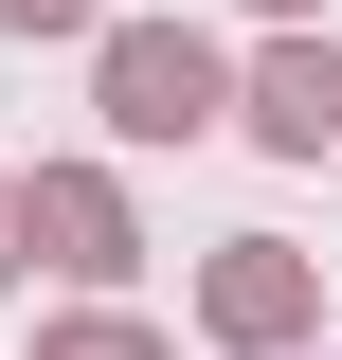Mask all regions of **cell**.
I'll list each match as a JSON object with an SVG mask.
<instances>
[{
	"mask_svg": "<svg viewBox=\"0 0 342 360\" xmlns=\"http://www.w3.org/2000/svg\"><path fill=\"white\" fill-rule=\"evenodd\" d=\"M108 127L127 144H198L216 127V54L198 37H108Z\"/></svg>",
	"mask_w": 342,
	"mask_h": 360,
	"instance_id": "6da1fadb",
	"label": "cell"
},
{
	"mask_svg": "<svg viewBox=\"0 0 342 360\" xmlns=\"http://www.w3.org/2000/svg\"><path fill=\"white\" fill-rule=\"evenodd\" d=\"M253 127L270 144H324L342 127V54H270V72H253Z\"/></svg>",
	"mask_w": 342,
	"mask_h": 360,
	"instance_id": "7a4b0ae2",
	"label": "cell"
},
{
	"mask_svg": "<svg viewBox=\"0 0 342 360\" xmlns=\"http://www.w3.org/2000/svg\"><path fill=\"white\" fill-rule=\"evenodd\" d=\"M37 234H54V270H127V217L90 180H37Z\"/></svg>",
	"mask_w": 342,
	"mask_h": 360,
	"instance_id": "3957f363",
	"label": "cell"
},
{
	"mask_svg": "<svg viewBox=\"0 0 342 360\" xmlns=\"http://www.w3.org/2000/svg\"><path fill=\"white\" fill-rule=\"evenodd\" d=\"M289 307H306V270H289V252H234V270H216V324H253V342H270Z\"/></svg>",
	"mask_w": 342,
	"mask_h": 360,
	"instance_id": "277c9868",
	"label": "cell"
},
{
	"mask_svg": "<svg viewBox=\"0 0 342 360\" xmlns=\"http://www.w3.org/2000/svg\"><path fill=\"white\" fill-rule=\"evenodd\" d=\"M54 360H144V342H127V324H90V342H54Z\"/></svg>",
	"mask_w": 342,
	"mask_h": 360,
	"instance_id": "5b68a950",
	"label": "cell"
},
{
	"mask_svg": "<svg viewBox=\"0 0 342 360\" xmlns=\"http://www.w3.org/2000/svg\"><path fill=\"white\" fill-rule=\"evenodd\" d=\"M0 18H90V0H0Z\"/></svg>",
	"mask_w": 342,
	"mask_h": 360,
	"instance_id": "8992f818",
	"label": "cell"
}]
</instances>
